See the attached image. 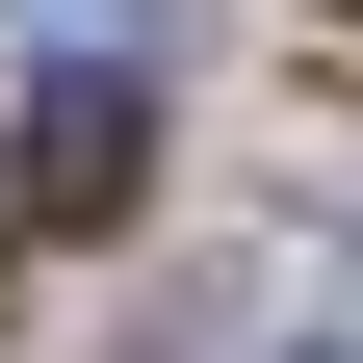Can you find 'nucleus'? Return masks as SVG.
Segmentation results:
<instances>
[{
  "label": "nucleus",
  "instance_id": "1",
  "mask_svg": "<svg viewBox=\"0 0 363 363\" xmlns=\"http://www.w3.org/2000/svg\"><path fill=\"white\" fill-rule=\"evenodd\" d=\"M156 52H78V78H26V234H104L130 182H156V104H130Z\"/></svg>",
  "mask_w": 363,
  "mask_h": 363
},
{
  "label": "nucleus",
  "instance_id": "2",
  "mask_svg": "<svg viewBox=\"0 0 363 363\" xmlns=\"http://www.w3.org/2000/svg\"><path fill=\"white\" fill-rule=\"evenodd\" d=\"M311 363H363V337H311Z\"/></svg>",
  "mask_w": 363,
  "mask_h": 363
}]
</instances>
